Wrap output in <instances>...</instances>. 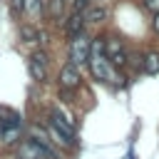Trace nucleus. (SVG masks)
<instances>
[{"label":"nucleus","mask_w":159,"mask_h":159,"mask_svg":"<svg viewBox=\"0 0 159 159\" xmlns=\"http://www.w3.org/2000/svg\"><path fill=\"white\" fill-rule=\"evenodd\" d=\"M50 124H52V127H55L60 134H65L70 142H75V122H72L67 114H62L57 107L50 112Z\"/></svg>","instance_id":"nucleus-6"},{"label":"nucleus","mask_w":159,"mask_h":159,"mask_svg":"<svg viewBox=\"0 0 159 159\" xmlns=\"http://www.w3.org/2000/svg\"><path fill=\"white\" fill-rule=\"evenodd\" d=\"M17 159H57L55 149L45 142V139H37V137H30L20 144L17 149Z\"/></svg>","instance_id":"nucleus-2"},{"label":"nucleus","mask_w":159,"mask_h":159,"mask_svg":"<svg viewBox=\"0 0 159 159\" xmlns=\"http://www.w3.org/2000/svg\"><path fill=\"white\" fill-rule=\"evenodd\" d=\"M89 50H92V42L87 40V35H77L72 37V45H70V62L72 65H84L89 62Z\"/></svg>","instance_id":"nucleus-3"},{"label":"nucleus","mask_w":159,"mask_h":159,"mask_svg":"<svg viewBox=\"0 0 159 159\" xmlns=\"http://www.w3.org/2000/svg\"><path fill=\"white\" fill-rule=\"evenodd\" d=\"M20 35H22V40H25V42H37V40H40V32H37V30H32V27H22V30H20Z\"/></svg>","instance_id":"nucleus-11"},{"label":"nucleus","mask_w":159,"mask_h":159,"mask_svg":"<svg viewBox=\"0 0 159 159\" xmlns=\"http://www.w3.org/2000/svg\"><path fill=\"white\" fill-rule=\"evenodd\" d=\"M104 55L112 62V67H117V70H122L127 65V50H124V45H122L119 37H109L104 42Z\"/></svg>","instance_id":"nucleus-4"},{"label":"nucleus","mask_w":159,"mask_h":159,"mask_svg":"<svg viewBox=\"0 0 159 159\" xmlns=\"http://www.w3.org/2000/svg\"><path fill=\"white\" fill-rule=\"evenodd\" d=\"M50 10H52V15L57 17V15L62 12V0H50Z\"/></svg>","instance_id":"nucleus-14"},{"label":"nucleus","mask_w":159,"mask_h":159,"mask_svg":"<svg viewBox=\"0 0 159 159\" xmlns=\"http://www.w3.org/2000/svg\"><path fill=\"white\" fill-rule=\"evenodd\" d=\"M80 82H82V75H80V70H77V65L67 62V65L60 70V87H62V89H77Z\"/></svg>","instance_id":"nucleus-7"},{"label":"nucleus","mask_w":159,"mask_h":159,"mask_svg":"<svg viewBox=\"0 0 159 159\" xmlns=\"http://www.w3.org/2000/svg\"><path fill=\"white\" fill-rule=\"evenodd\" d=\"M84 17H87V22H102V20L107 17V10H104L102 5H94V7H89V10L84 12Z\"/></svg>","instance_id":"nucleus-10"},{"label":"nucleus","mask_w":159,"mask_h":159,"mask_svg":"<svg viewBox=\"0 0 159 159\" xmlns=\"http://www.w3.org/2000/svg\"><path fill=\"white\" fill-rule=\"evenodd\" d=\"M152 30H154V32L159 35V12H157V15L152 17Z\"/></svg>","instance_id":"nucleus-16"},{"label":"nucleus","mask_w":159,"mask_h":159,"mask_svg":"<svg viewBox=\"0 0 159 159\" xmlns=\"http://www.w3.org/2000/svg\"><path fill=\"white\" fill-rule=\"evenodd\" d=\"M89 10V0H72V12H87Z\"/></svg>","instance_id":"nucleus-12"},{"label":"nucleus","mask_w":159,"mask_h":159,"mask_svg":"<svg viewBox=\"0 0 159 159\" xmlns=\"http://www.w3.org/2000/svg\"><path fill=\"white\" fill-rule=\"evenodd\" d=\"M144 5H147V7H149V10L154 12V15L159 12V0H144Z\"/></svg>","instance_id":"nucleus-15"},{"label":"nucleus","mask_w":159,"mask_h":159,"mask_svg":"<svg viewBox=\"0 0 159 159\" xmlns=\"http://www.w3.org/2000/svg\"><path fill=\"white\" fill-rule=\"evenodd\" d=\"M142 70L149 75H157L159 72V52H144L142 55Z\"/></svg>","instance_id":"nucleus-9"},{"label":"nucleus","mask_w":159,"mask_h":159,"mask_svg":"<svg viewBox=\"0 0 159 159\" xmlns=\"http://www.w3.org/2000/svg\"><path fill=\"white\" fill-rule=\"evenodd\" d=\"M27 70H30V77L35 82H45L47 80V55L45 52H32L30 60H27Z\"/></svg>","instance_id":"nucleus-5"},{"label":"nucleus","mask_w":159,"mask_h":159,"mask_svg":"<svg viewBox=\"0 0 159 159\" xmlns=\"http://www.w3.org/2000/svg\"><path fill=\"white\" fill-rule=\"evenodd\" d=\"M84 22H87L84 12H72V15L67 17V22H65V32H67V37H77V35H82Z\"/></svg>","instance_id":"nucleus-8"},{"label":"nucleus","mask_w":159,"mask_h":159,"mask_svg":"<svg viewBox=\"0 0 159 159\" xmlns=\"http://www.w3.org/2000/svg\"><path fill=\"white\" fill-rule=\"evenodd\" d=\"M89 72H92V77L94 80H102V82H107L109 80V72H112V62L107 60V55H104V42L97 37V40H92V50H89Z\"/></svg>","instance_id":"nucleus-1"},{"label":"nucleus","mask_w":159,"mask_h":159,"mask_svg":"<svg viewBox=\"0 0 159 159\" xmlns=\"http://www.w3.org/2000/svg\"><path fill=\"white\" fill-rule=\"evenodd\" d=\"M40 7H42V0H27V2H25V10H27V12H37Z\"/></svg>","instance_id":"nucleus-13"},{"label":"nucleus","mask_w":159,"mask_h":159,"mask_svg":"<svg viewBox=\"0 0 159 159\" xmlns=\"http://www.w3.org/2000/svg\"><path fill=\"white\" fill-rule=\"evenodd\" d=\"M12 2H15V7H20V10H25V2H27V0H12Z\"/></svg>","instance_id":"nucleus-17"}]
</instances>
